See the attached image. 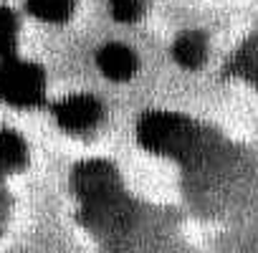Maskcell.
I'll return each instance as SVG.
<instances>
[{"instance_id": "obj_3", "label": "cell", "mask_w": 258, "mask_h": 253, "mask_svg": "<svg viewBox=\"0 0 258 253\" xmlns=\"http://www.w3.org/2000/svg\"><path fill=\"white\" fill-rule=\"evenodd\" d=\"M71 187L81 205H96L124 195L116 167L106 160H84L71 172Z\"/></svg>"}, {"instance_id": "obj_7", "label": "cell", "mask_w": 258, "mask_h": 253, "mask_svg": "<svg viewBox=\"0 0 258 253\" xmlns=\"http://www.w3.org/2000/svg\"><path fill=\"white\" fill-rule=\"evenodd\" d=\"M26 165H28L26 140L8 126H0V172H18Z\"/></svg>"}, {"instance_id": "obj_6", "label": "cell", "mask_w": 258, "mask_h": 253, "mask_svg": "<svg viewBox=\"0 0 258 253\" xmlns=\"http://www.w3.org/2000/svg\"><path fill=\"white\" fill-rule=\"evenodd\" d=\"M172 56L182 69H200L208 58V36L203 31H182L172 41Z\"/></svg>"}, {"instance_id": "obj_2", "label": "cell", "mask_w": 258, "mask_h": 253, "mask_svg": "<svg viewBox=\"0 0 258 253\" xmlns=\"http://www.w3.org/2000/svg\"><path fill=\"white\" fill-rule=\"evenodd\" d=\"M46 96V74L38 64L6 56L0 64V99L16 109L38 106Z\"/></svg>"}, {"instance_id": "obj_9", "label": "cell", "mask_w": 258, "mask_h": 253, "mask_svg": "<svg viewBox=\"0 0 258 253\" xmlns=\"http://www.w3.org/2000/svg\"><path fill=\"white\" fill-rule=\"evenodd\" d=\"M18 43V18L16 13L0 3V56H13Z\"/></svg>"}, {"instance_id": "obj_4", "label": "cell", "mask_w": 258, "mask_h": 253, "mask_svg": "<svg viewBox=\"0 0 258 253\" xmlns=\"http://www.w3.org/2000/svg\"><path fill=\"white\" fill-rule=\"evenodd\" d=\"M101 114H104V106L94 94H69L53 104V116L58 126H63L66 132L91 130V126L99 124Z\"/></svg>"}, {"instance_id": "obj_5", "label": "cell", "mask_w": 258, "mask_h": 253, "mask_svg": "<svg viewBox=\"0 0 258 253\" xmlns=\"http://www.w3.org/2000/svg\"><path fill=\"white\" fill-rule=\"evenodd\" d=\"M96 66L101 69V74L111 81H129L137 69H140V61L135 56V51L124 46V43H116V41H109L99 48L96 53Z\"/></svg>"}, {"instance_id": "obj_8", "label": "cell", "mask_w": 258, "mask_h": 253, "mask_svg": "<svg viewBox=\"0 0 258 253\" xmlns=\"http://www.w3.org/2000/svg\"><path fill=\"white\" fill-rule=\"evenodd\" d=\"M28 13L46 23H63L74 16L76 0H26Z\"/></svg>"}, {"instance_id": "obj_10", "label": "cell", "mask_w": 258, "mask_h": 253, "mask_svg": "<svg viewBox=\"0 0 258 253\" xmlns=\"http://www.w3.org/2000/svg\"><path fill=\"white\" fill-rule=\"evenodd\" d=\"M233 69H235L240 76H245V79H250V81H258V36L250 38V41L238 51V56H235V61H233Z\"/></svg>"}, {"instance_id": "obj_11", "label": "cell", "mask_w": 258, "mask_h": 253, "mask_svg": "<svg viewBox=\"0 0 258 253\" xmlns=\"http://www.w3.org/2000/svg\"><path fill=\"white\" fill-rule=\"evenodd\" d=\"M109 11L116 21L121 23H132L142 16L145 11V0H109Z\"/></svg>"}, {"instance_id": "obj_1", "label": "cell", "mask_w": 258, "mask_h": 253, "mask_svg": "<svg viewBox=\"0 0 258 253\" xmlns=\"http://www.w3.org/2000/svg\"><path fill=\"white\" fill-rule=\"evenodd\" d=\"M137 137L145 150L185 160L198 150V124L187 119L185 114L167 111V109H152L145 111L137 121Z\"/></svg>"}]
</instances>
